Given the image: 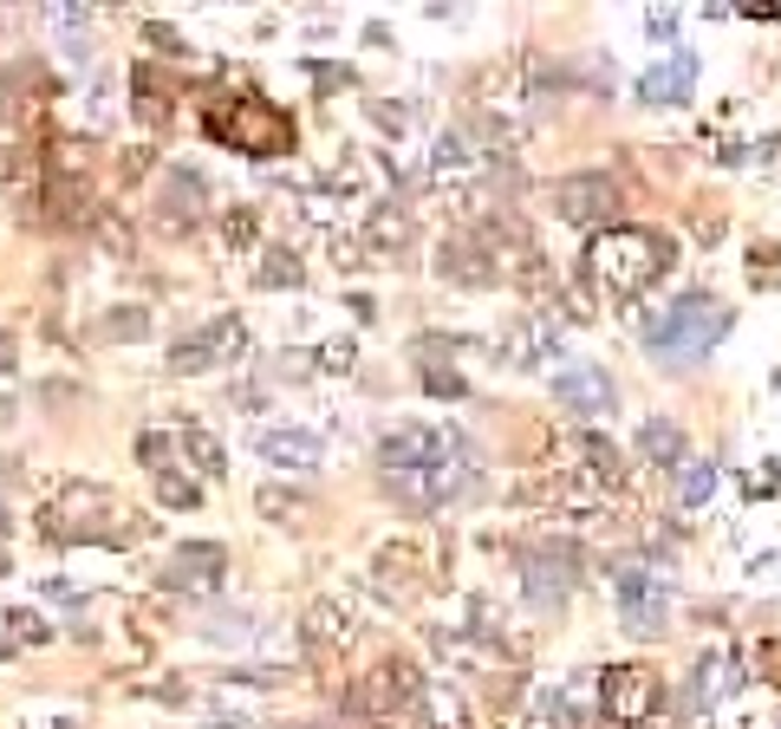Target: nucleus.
Returning <instances> with one entry per match:
<instances>
[{
    "label": "nucleus",
    "instance_id": "obj_41",
    "mask_svg": "<svg viewBox=\"0 0 781 729\" xmlns=\"http://www.w3.org/2000/svg\"><path fill=\"white\" fill-rule=\"evenodd\" d=\"M203 729H241V723H228V717H215V723H203Z\"/></svg>",
    "mask_w": 781,
    "mask_h": 729
},
{
    "label": "nucleus",
    "instance_id": "obj_13",
    "mask_svg": "<svg viewBox=\"0 0 781 729\" xmlns=\"http://www.w3.org/2000/svg\"><path fill=\"white\" fill-rule=\"evenodd\" d=\"M228 574V547L221 541H183L176 554H170V574L163 586H183V592H215Z\"/></svg>",
    "mask_w": 781,
    "mask_h": 729
},
{
    "label": "nucleus",
    "instance_id": "obj_43",
    "mask_svg": "<svg viewBox=\"0 0 781 729\" xmlns=\"http://www.w3.org/2000/svg\"><path fill=\"white\" fill-rule=\"evenodd\" d=\"M0 580H7V554H0Z\"/></svg>",
    "mask_w": 781,
    "mask_h": 729
},
{
    "label": "nucleus",
    "instance_id": "obj_4",
    "mask_svg": "<svg viewBox=\"0 0 781 729\" xmlns=\"http://www.w3.org/2000/svg\"><path fill=\"white\" fill-rule=\"evenodd\" d=\"M241 352H248V326H241L235 313H215V319L189 326V333L170 346V371H176V378H203V371L235 364Z\"/></svg>",
    "mask_w": 781,
    "mask_h": 729
},
{
    "label": "nucleus",
    "instance_id": "obj_42",
    "mask_svg": "<svg viewBox=\"0 0 781 729\" xmlns=\"http://www.w3.org/2000/svg\"><path fill=\"white\" fill-rule=\"evenodd\" d=\"M7 527H13V521H7V509H0V541H7Z\"/></svg>",
    "mask_w": 781,
    "mask_h": 729
},
{
    "label": "nucleus",
    "instance_id": "obj_24",
    "mask_svg": "<svg viewBox=\"0 0 781 729\" xmlns=\"http://www.w3.org/2000/svg\"><path fill=\"white\" fill-rule=\"evenodd\" d=\"M476 156H469V138L463 131H436V144H430V170L436 176H456V170H469Z\"/></svg>",
    "mask_w": 781,
    "mask_h": 729
},
{
    "label": "nucleus",
    "instance_id": "obj_18",
    "mask_svg": "<svg viewBox=\"0 0 781 729\" xmlns=\"http://www.w3.org/2000/svg\"><path fill=\"white\" fill-rule=\"evenodd\" d=\"M176 449L196 463V476H209V482L215 476H228V449H221V437L203 431V424H183V431H176Z\"/></svg>",
    "mask_w": 781,
    "mask_h": 729
},
{
    "label": "nucleus",
    "instance_id": "obj_32",
    "mask_svg": "<svg viewBox=\"0 0 781 729\" xmlns=\"http://www.w3.org/2000/svg\"><path fill=\"white\" fill-rule=\"evenodd\" d=\"M424 391H430V398H463L469 384H463V371H436V364H430V371H424Z\"/></svg>",
    "mask_w": 781,
    "mask_h": 729
},
{
    "label": "nucleus",
    "instance_id": "obj_26",
    "mask_svg": "<svg viewBox=\"0 0 781 729\" xmlns=\"http://www.w3.org/2000/svg\"><path fill=\"white\" fill-rule=\"evenodd\" d=\"M98 333L118 339V346H124V339H150V313H143V306H111V313L98 319Z\"/></svg>",
    "mask_w": 781,
    "mask_h": 729
},
{
    "label": "nucleus",
    "instance_id": "obj_25",
    "mask_svg": "<svg viewBox=\"0 0 781 729\" xmlns=\"http://www.w3.org/2000/svg\"><path fill=\"white\" fill-rule=\"evenodd\" d=\"M711 496H716V469L711 463H684V469H677V502H684V509H704Z\"/></svg>",
    "mask_w": 781,
    "mask_h": 729
},
{
    "label": "nucleus",
    "instance_id": "obj_14",
    "mask_svg": "<svg viewBox=\"0 0 781 729\" xmlns=\"http://www.w3.org/2000/svg\"><path fill=\"white\" fill-rule=\"evenodd\" d=\"M228 138L248 150V156H281V150L293 144V124H286L281 111H268V105H241Z\"/></svg>",
    "mask_w": 781,
    "mask_h": 729
},
{
    "label": "nucleus",
    "instance_id": "obj_28",
    "mask_svg": "<svg viewBox=\"0 0 781 729\" xmlns=\"http://www.w3.org/2000/svg\"><path fill=\"white\" fill-rule=\"evenodd\" d=\"M156 496H163V509H196V502H203V489H196L189 476H170V469L156 476Z\"/></svg>",
    "mask_w": 781,
    "mask_h": 729
},
{
    "label": "nucleus",
    "instance_id": "obj_38",
    "mask_svg": "<svg viewBox=\"0 0 781 729\" xmlns=\"http://www.w3.org/2000/svg\"><path fill=\"white\" fill-rule=\"evenodd\" d=\"M13 364H20V339H13V333H7V326H0V378H7V371H13Z\"/></svg>",
    "mask_w": 781,
    "mask_h": 729
},
{
    "label": "nucleus",
    "instance_id": "obj_40",
    "mask_svg": "<svg viewBox=\"0 0 781 729\" xmlns=\"http://www.w3.org/2000/svg\"><path fill=\"white\" fill-rule=\"evenodd\" d=\"M13 417H20V404H13V398H0V424H13Z\"/></svg>",
    "mask_w": 781,
    "mask_h": 729
},
{
    "label": "nucleus",
    "instance_id": "obj_35",
    "mask_svg": "<svg viewBox=\"0 0 781 729\" xmlns=\"http://www.w3.org/2000/svg\"><path fill=\"white\" fill-rule=\"evenodd\" d=\"M371 124H378V131H391V138H404L411 111H404V105H371Z\"/></svg>",
    "mask_w": 781,
    "mask_h": 729
},
{
    "label": "nucleus",
    "instance_id": "obj_2",
    "mask_svg": "<svg viewBox=\"0 0 781 729\" xmlns=\"http://www.w3.org/2000/svg\"><path fill=\"white\" fill-rule=\"evenodd\" d=\"M723 333H729V313H723L704 287H691V293H677V300H664V306H651L644 326H639L644 352L664 364V371H691Z\"/></svg>",
    "mask_w": 781,
    "mask_h": 729
},
{
    "label": "nucleus",
    "instance_id": "obj_8",
    "mask_svg": "<svg viewBox=\"0 0 781 729\" xmlns=\"http://www.w3.org/2000/svg\"><path fill=\"white\" fill-rule=\"evenodd\" d=\"M612 209H619V183L612 176H599V170H573V176H561L554 183V216L561 221H612Z\"/></svg>",
    "mask_w": 781,
    "mask_h": 729
},
{
    "label": "nucleus",
    "instance_id": "obj_22",
    "mask_svg": "<svg viewBox=\"0 0 781 729\" xmlns=\"http://www.w3.org/2000/svg\"><path fill=\"white\" fill-rule=\"evenodd\" d=\"M300 281H306V268H300V254H293V248H268V261H261V268H254V287H300Z\"/></svg>",
    "mask_w": 781,
    "mask_h": 729
},
{
    "label": "nucleus",
    "instance_id": "obj_17",
    "mask_svg": "<svg viewBox=\"0 0 781 729\" xmlns=\"http://www.w3.org/2000/svg\"><path fill=\"white\" fill-rule=\"evenodd\" d=\"M639 456L651 469H684V431L671 417H644L639 424Z\"/></svg>",
    "mask_w": 781,
    "mask_h": 729
},
{
    "label": "nucleus",
    "instance_id": "obj_29",
    "mask_svg": "<svg viewBox=\"0 0 781 729\" xmlns=\"http://www.w3.org/2000/svg\"><path fill=\"white\" fill-rule=\"evenodd\" d=\"M7 632H13V639H26V645H46V639H53V632H46V619H40V612H26V606H13V612H7Z\"/></svg>",
    "mask_w": 781,
    "mask_h": 729
},
{
    "label": "nucleus",
    "instance_id": "obj_34",
    "mask_svg": "<svg viewBox=\"0 0 781 729\" xmlns=\"http://www.w3.org/2000/svg\"><path fill=\"white\" fill-rule=\"evenodd\" d=\"M274 378H286V384H306V378H313V359H306V352H281V359H274Z\"/></svg>",
    "mask_w": 781,
    "mask_h": 729
},
{
    "label": "nucleus",
    "instance_id": "obj_9",
    "mask_svg": "<svg viewBox=\"0 0 781 729\" xmlns=\"http://www.w3.org/2000/svg\"><path fill=\"white\" fill-rule=\"evenodd\" d=\"M436 274H443L449 287L482 293V287H496L501 281V254L496 248H482V241H469V235H449V241L436 248Z\"/></svg>",
    "mask_w": 781,
    "mask_h": 729
},
{
    "label": "nucleus",
    "instance_id": "obj_3",
    "mask_svg": "<svg viewBox=\"0 0 781 729\" xmlns=\"http://www.w3.org/2000/svg\"><path fill=\"white\" fill-rule=\"evenodd\" d=\"M463 456H469V443L456 437V431H443V424H398V431L378 437V469H384V482H391V476L449 469V463H463Z\"/></svg>",
    "mask_w": 781,
    "mask_h": 729
},
{
    "label": "nucleus",
    "instance_id": "obj_5",
    "mask_svg": "<svg viewBox=\"0 0 781 729\" xmlns=\"http://www.w3.org/2000/svg\"><path fill=\"white\" fill-rule=\"evenodd\" d=\"M612 592H619V619L632 639H658L664 619H671V580L664 574H644V567H619L612 574Z\"/></svg>",
    "mask_w": 781,
    "mask_h": 729
},
{
    "label": "nucleus",
    "instance_id": "obj_21",
    "mask_svg": "<svg viewBox=\"0 0 781 729\" xmlns=\"http://www.w3.org/2000/svg\"><path fill=\"white\" fill-rule=\"evenodd\" d=\"M424 717H430V729H476L469 710H463V697H456L449 684H430L424 690Z\"/></svg>",
    "mask_w": 781,
    "mask_h": 729
},
{
    "label": "nucleus",
    "instance_id": "obj_11",
    "mask_svg": "<svg viewBox=\"0 0 781 729\" xmlns=\"http://www.w3.org/2000/svg\"><path fill=\"white\" fill-rule=\"evenodd\" d=\"M691 91H697V53L691 46H677L671 59L639 73V98L651 111H677V105H691Z\"/></svg>",
    "mask_w": 781,
    "mask_h": 729
},
{
    "label": "nucleus",
    "instance_id": "obj_23",
    "mask_svg": "<svg viewBox=\"0 0 781 729\" xmlns=\"http://www.w3.org/2000/svg\"><path fill=\"white\" fill-rule=\"evenodd\" d=\"M579 449H586V463H593L586 476H593V482H606V489H619V476H626V469H619V449L599 437V431H586V437H579Z\"/></svg>",
    "mask_w": 781,
    "mask_h": 729
},
{
    "label": "nucleus",
    "instance_id": "obj_19",
    "mask_svg": "<svg viewBox=\"0 0 781 729\" xmlns=\"http://www.w3.org/2000/svg\"><path fill=\"white\" fill-rule=\"evenodd\" d=\"M352 639V612L339 599H313L306 606V645H346Z\"/></svg>",
    "mask_w": 781,
    "mask_h": 729
},
{
    "label": "nucleus",
    "instance_id": "obj_33",
    "mask_svg": "<svg viewBox=\"0 0 781 729\" xmlns=\"http://www.w3.org/2000/svg\"><path fill=\"white\" fill-rule=\"evenodd\" d=\"M358 346L352 339H333V346H319V371H352Z\"/></svg>",
    "mask_w": 781,
    "mask_h": 729
},
{
    "label": "nucleus",
    "instance_id": "obj_30",
    "mask_svg": "<svg viewBox=\"0 0 781 729\" xmlns=\"http://www.w3.org/2000/svg\"><path fill=\"white\" fill-rule=\"evenodd\" d=\"M170 449H176V437H163V431H143V437H138V463H143V469H156V476H163Z\"/></svg>",
    "mask_w": 781,
    "mask_h": 729
},
{
    "label": "nucleus",
    "instance_id": "obj_39",
    "mask_svg": "<svg viewBox=\"0 0 781 729\" xmlns=\"http://www.w3.org/2000/svg\"><path fill=\"white\" fill-rule=\"evenodd\" d=\"M228 398H235L241 411H261V404H268V398H261V384H241V391H228Z\"/></svg>",
    "mask_w": 781,
    "mask_h": 729
},
{
    "label": "nucleus",
    "instance_id": "obj_12",
    "mask_svg": "<svg viewBox=\"0 0 781 729\" xmlns=\"http://www.w3.org/2000/svg\"><path fill=\"white\" fill-rule=\"evenodd\" d=\"M254 456H261L268 469H293V476H306V469L326 463V443L313 437V431H293V424H268V431H254Z\"/></svg>",
    "mask_w": 781,
    "mask_h": 729
},
{
    "label": "nucleus",
    "instance_id": "obj_20",
    "mask_svg": "<svg viewBox=\"0 0 781 729\" xmlns=\"http://www.w3.org/2000/svg\"><path fill=\"white\" fill-rule=\"evenodd\" d=\"M196 632H203L209 645H261V625H254V612H209Z\"/></svg>",
    "mask_w": 781,
    "mask_h": 729
},
{
    "label": "nucleus",
    "instance_id": "obj_36",
    "mask_svg": "<svg viewBox=\"0 0 781 729\" xmlns=\"http://www.w3.org/2000/svg\"><path fill=\"white\" fill-rule=\"evenodd\" d=\"M143 40H150V46H163L170 59H183V53H189V46H183V40H176V33L163 26V20H150V26H143Z\"/></svg>",
    "mask_w": 781,
    "mask_h": 729
},
{
    "label": "nucleus",
    "instance_id": "obj_31",
    "mask_svg": "<svg viewBox=\"0 0 781 729\" xmlns=\"http://www.w3.org/2000/svg\"><path fill=\"white\" fill-rule=\"evenodd\" d=\"M221 235H228V248H254V209H228Z\"/></svg>",
    "mask_w": 781,
    "mask_h": 729
},
{
    "label": "nucleus",
    "instance_id": "obj_15",
    "mask_svg": "<svg viewBox=\"0 0 781 729\" xmlns=\"http://www.w3.org/2000/svg\"><path fill=\"white\" fill-rule=\"evenodd\" d=\"M209 196V183H203V170L196 163H170L163 170V228H196V203Z\"/></svg>",
    "mask_w": 781,
    "mask_h": 729
},
{
    "label": "nucleus",
    "instance_id": "obj_10",
    "mask_svg": "<svg viewBox=\"0 0 781 729\" xmlns=\"http://www.w3.org/2000/svg\"><path fill=\"white\" fill-rule=\"evenodd\" d=\"M547 398L567 404V411H579V417H606V411L619 404V384H612L599 364H567V371L547 378Z\"/></svg>",
    "mask_w": 781,
    "mask_h": 729
},
{
    "label": "nucleus",
    "instance_id": "obj_16",
    "mask_svg": "<svg viewBox=\"0 0 781 729\" xmlns=\"http://www.w3.org/2000/svg\"><path fill=\"white\" fill-rule=\"evenodd\" d=\"M365 241H371L378 254H404V248L417 241V221H411V209H398V203H378V209L365 216Z\"/></svg>",
    "mask_w": 781,
    "mask_h": 729
},
{
    "label": "nucleus",
    "instance_id": "obj_37",
    "mask_svg": "<svg viewBox=\"0 0 781 729\" xmlns=\"http://www.w3.org/2000/svg\"><path fill=\"white\" fill-rule=\"evenodd\" d=\"M677 33V13H644V40H671Z\"/></svg>",
    "mask_w": 781,
    "mask_h": 729
},
{
    "label": "nucleus",
    "instance_id": "obj_7",
    "mask_svg": "<svg viewBox=\"0 0 781 729\" xmlns=\"http://www.w3.org/2000/svg\"><path fill=\"white\" fill-rule=\"evenodd\" d=\"M561 352H567V333H561V319H547V313H521V319L501 333V359L514 364V371L561 364Z\"/></svg>",
    "mask_w": 781,
    "mask_h": 729
},
{
    "label": "nucleus",
    "instance_id": "obj_1",
    "mask_svg": "<svg viewBox=\"0 0 781 729\" xmlns=\"http://www.w3.org/2000/svg\"><path fill=\"white\" fill-rule=\"evenodd\" d=\"M664 274H671V241L651 228H599L579 261V281L599 306H632Z\"/></svg>",
    "mask_w": 781,
    "mask_h": 729
},
{
    "label": "nucleus",
    "instance_id": "obj_27",
    "mask_svg": "<svg viewBox=\"0 0 781 729\" xmlns=\"http://www.w3.org/2000/svg\"><path fill=\"white\" fill-rule=\"evenodd\" d=\"M254 509L268 514V521H286V514H306V496H293V489H281V482H268V489L254 496Z\"/></svg>",
    "mask_w": 781,
    "mask_h": 729
},
{
    "label": "nucleus",
    "instance_id": "obj_6",
    "mask_svg": "<svg viewBox=\"0 0 781 729\" xmlns=\"http://www.w3.org/2000/svg\"><path fill=\"white\" fill-rule=\"evenodd\" d=\"M658 710V677L651 671H639V664H612L606 677H599V717L619 729L644 723Z\"/></svg>",
    "mask_w": 781,
    "mask_h": 729
}]
</instances>
